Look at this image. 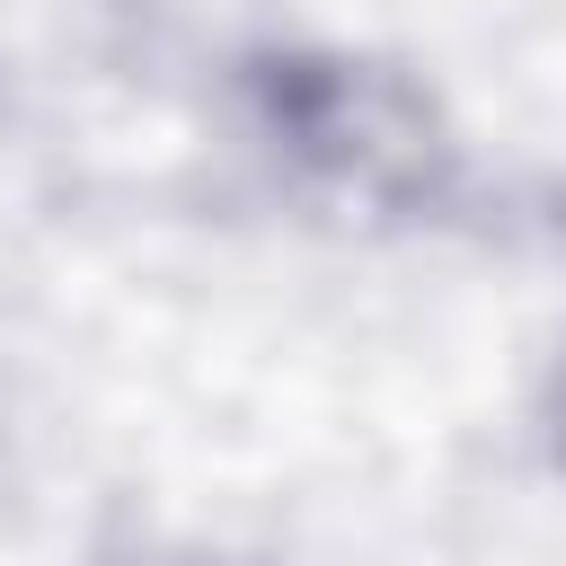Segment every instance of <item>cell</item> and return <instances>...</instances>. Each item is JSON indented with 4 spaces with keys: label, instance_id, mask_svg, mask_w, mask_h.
I'll list each match as a JSON object with an SVG mask.
<instances>
[{
    "label": "cell",
    "instance_id": "cell-1",
    "mask_svg": "<svg viewBox=\"0 0 566 566\" xmlns=\"http://www.w3.org/2000/svg\"><path fill=\"white\" fill-rule=\"evenodd\" d=\"M256 106L283 133L292 159H310L327 186L389 203V212H424L451 177V142L424 106V88H407L380 62L354 53H274L256 62Z\"/></svg>",
    "mask_w": 566,
    "mask_h": 566
},
{
    "label": "cell",
    "instance_id": "cell-2",
    "mask_svg": "<svg viewBox=\"0 0 566 566\" xmlns=\"http://www.w3.org/2000/svg\"><path fill=\"white\" fill-rule=\"evenodd\" d=\"M548 442H557V460H566V363H557V389H548Z\"/></svg>",
    "mask_w": 566,
    "mask_h": 566
},
{
    "label": "cell",
    "instance_id": "cell-3",
    "mask_svg": "<svg viewBox=\"0 0 566 566\" xmlns=\"http://www.w3.org/2000/svg\"><path fill=\"white\" fill-rule=\"evenodd\" d=\"M115 566H212V557H159L150 548V557H115Z\"/></svg>",
    "mask_w": 566,
    "mask_h": 566
}]
</instances>
